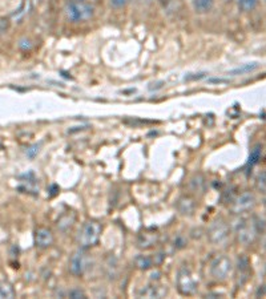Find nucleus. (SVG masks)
<instances>
[{
  "label": "nucleus",
  "instance_id": "nucleus-1",
  "mask_svg": "<svg viewBox=\"0 0 266 299\" xmlns=\"http://www.w3.org/2000/svg\"><path fill=\"white\" fill-rule=\"evenodd\" d=\"M101 234V225L97 221H88L83 225L77 234V242L80 247L88 249L91 246H95L97 243Z\"/></svg>",
  "mask_w": 266,
  "mask_h": 299
},
{
  "label": "nucleus",
  "instance_id": "nucleus-2",
  "mask_svg": "<svg viewBox=\"0 0 266 299\" xmlns=\"http://www.w3.org/2000/svg\"><path fill=\"white\" fill-rule=\"evenodd\" d=\"M66 15L73 23L85 21L93 16L95 8L93 5L85 1H71L69 4L66 5Z\"/></svg>",
  "mask_w": 266,
  "mask_h": 299
},
{
  "label": "nucleus",
  "instance_id": "nucleus-3",
  "mask_svg": "<svg viewBox=\"0 0 266 299\" xmlns=\"http://www.w3.org/2000/svg\"><path fill=\"white\" fill-rule=\"evenodd\" d=\"M197 282L195 277L187 266H181L176 275V287L180 294L193 295L197 291Z\"/></svg>",
  "mask_w": 266,
  "mask_h": 299
},
{
  "label": "nucleus",
  "instance_id": "nucleus-4",
  "mask_svg": "<svg viewBox=\"0 0 266 299\" xmlns=\"http://www.w3.org/2000/svg\"><path fill=\"white\" fill-rule=\"evenodd\" d=\"M233 262L226 255H218L210 263V274L216 281H225L232 274Z\"/></svg>",
  "mask_w": 266,
  "mask_h": 299
},
{
  "label": "nucleus",
  "instance_id": "nucleus-5",
  "mask_svg": "<svg viewBox=\"0 0 266 299\" xmlns=\"http://www.w3.org/2000/svg\"><path fill=\"white\" fill-rule=\"evenodd\" d=\"M229 233H230V229H229L228 224L222 220H216L209 226L206 236H208V239L210 243L220 245V243L228 239Z\"/></svg>",
  "mask_w": 266,
  "mask_h": 299
},
{
  "label": "nucleus",
  "instance_id": "nucleus-6",
  "mask_svg": "<svg viewBox=\"0 0 266 299\" xmlns=\"http://www.w3.org/2000/svg\"><path fill=\"white\" fill-rule=\"evenodd\" d=\"M88 263H89V255H88L84 247H80L79 250H76L71 259H69V271H71V274L76 275V277L83 275L89 267Z\"/></svg>",
  "mask_w": 266,
  "mask_h": 299
},
{
  "label": "nucleus",
  "instance_id": "nucleus-7",
  "mask_svg": "<svg viewBox=\"0 0 266 299\" xmlns=\"http://www.w3.org/2000/svg\"><path fill=\"white\" fill-rule=\"evenodd\" d=\"M254 202H256V198H254V195L252 193H242L233 202V213L241 214V213L249 212L250 209L254 206Z\"/></svg>",
  "mask_w": 266,
  "mask_h": 299
},
{
  "label": "nucleus",
  "instance_id": "nucleus-8",
  "mask_svg": "<svg viewBox=\"0 0 266 299\" xmlns=\"http://www.w3.org/2000/svg\"><path fill=\"white\" fill-rule=\"evenodd\" d=\"M158 239H160V234L153 229H146L144 232L138 234L137 237V246L142 250H148L157 245Z\"/></svg>",
  "mask_w": 266,
  "mask_h": 299
},
{
  "label": "nucleus",
  "instance_id": "nucleus-9",
  "mask_svg": "<svg viewBox=\"0 0 266 299\" xmlns=\"http://www.w3.org/2000/svg\"><path fill=\"white\" fill-rule=\"evenodd\" d=\"M258 232H260V229H258L257 221H256V222H252V225L242 224L241 228L237 230L238 239H240L244 245H249V243H252V242L256 239V236H257Z\"/></svg>",
  "mask_w": 266,
  "mask_h": 299
},
{
  "label": "nucleus",
  "instance_id": "nucleus-10",
  "mask_svg": "<svg viewBox=\"0 0 266 299\" xmlns=\"http://www.w3.org/2000/svg\"><path fill=\"white\" fill-rule=\"evenodd\" d=\"M176 209L181 216L191 217L196 212V201L191 195H181L177 202H176Z\"/></svg>",
  "mask_w": 266,
  "mask_h": 299
},
{
  "label": "nucleus",
  "instance_id": "nucleus-11",
  "mask_svg": "<svg viewBox=\"0 0 266 299\" xmlns=\"http://www.w3.org/2000/svg\"><path fill=\"white\" fill-rule=\"evenodd\" d=\"M35 243L40 249H47L54 243V234L50 229L40 228L35 233Z\"/></svg>",
  "mask_w": 266,
  "mask_h": 299
},
{
  "label": "nucleus",
  "instance_id": "nucleus-12",
  "mask_svg": "<svg viewBox=\"0 0 266 299\" xmlns=\"http://www.w3.org/2000/svg\"><path fill=\"white\" fill-rule=\"evenodd\" d=\"M166 293H168V290L164 286L150 283L138 291V297H141V298H162V297H165Z\"/></svg>",
  "mask_w": 266,
  "mask_h": 299
},
{
  "label": "nucleus",
  "instance_id": "nucleus-13",
  "mask_svg": "<svg viewBox=\"0 0 266 299\" xmlns=\"http://www.w3.org/2000/svg\"><path fill=\"white\" fill-rule=\"evenodd\" d=\"M156 263H158L153 257H150V255H144V254H140L137 257L134 258V266L137 267L138 270L141 271H146L152 269Z\"/></svg>",
  "mask_w": 266,
  "mask_h": 299
},
{
  "label": "nucleus",
  "instance_id": "nucleus-14",
  "mask_svg": "<svg viewBox=\"0 0 266 299\" xmlns=\"http://www.w3.org/2000/svg\"><path fill=\"white\" fill-rule=\"evenodd\" d=\"M31 9H32V0H23L20 7L11 15V19H12V21L20 23V21L28 15Z\"/></svg>",
  "mask_w": 266,
  "mask_h": 299
},
{
  "label": "nucleus",
  "instance_id": "nucleus-15",
  "mask_svg": "<svg viewBox=\"0 0 266 299\" xmlns=\"http://www.w3.org/2000/svg\"><path fill=\"white\" fill-rule=\"evenodd\" d=\"M205 177L201 173L199 175H195L191 179V182H189V187L193 193H199V194H202L205 190Z\"/></svg>",
  "mask_w": 266,
  "mask_h": 299
},
{
  "label": "nucleus",
  "instance_id": "nucleus-16",
  "mask_svg": "<svg viewBox=\"0 0 266 299\" xmlns=\"http://www.w3.org/2000/svg\"><path fill=\"white\" fill-rule=\"evenodd\" d=\"M214 0H193V8L197 13H206L212 9Z\"/></svg>",
  "mask_w": 266,
  "mask_h": 299
},
{
  "label": "nucleus",
  "instance_id": "nucleus-17",
  "mask_svg": "<svg viewBox=\"0 0 266 299\" xmlns=\"http://www.w3.org/2000/svg\"><path fill=\"white\" fill-rule=\"evenodd\" d=\"M73 221H75V217H73V214H71V213H66V214H64V216L60 217V220H59V222H58L59 229H62L63 232H66V230H68V229H71L72 224H73Z\"/></svg>",
  "mask_w": 266,
  "mask_h": 299
},
{
  "label": "nucleus",
  "instance_id": "nucleus-18",
  "mask_svg": "<svg viewBox=\"0 0 266 299\" xmlns=\"http://www.w3.org/2000/svg\"><path fill=\"white\" fill-rule=\"evenodd\" d=\"M258 64L257 62H252V64H244V65L238 66L236 69H233L229 73L233 76H237V75H244V73H249V72L254 71V69H257Z\"/></svg>",
  "mask_w": 266,
  "mask_h": 299
},
{
  "label": "nucleus",
  "instance_id": "nucleus-19",
  "mask_svg": "<svg viewBox=\"0 0 266 299\" xmlns=\"http://www.w3.org/2000/svg\"><path fill=\"white\" fill-rule=\"evenodd\" d=\"M0 298H15V290L9 283L0 282Z\"/></svg>",
  "mask_w": 266,
  "mask_h": 299
},
{
  "label": "nucleus",
  "instance_id": "nucleus-20",
  "mask_svg": "<svg viewBox=\"0 0 266 299\" xmlns=\"http://www.w3.org/2000/svg\"><path fill=\"white\" fill-rule=\"evenodd\" d=\"M107 273H108L109 278H116L117 271H119V267H117V259L115 257H109V259L107 261Z\"/></svg>",
  "mask_w": 266,
  "mask_h": 299
},
{
  "label": "nucleus",
  "instance_id": "nucleus-21",
  "mask_svg": "<svg viewBox=\"0 0 266 299\" xmlns=\"http://www.w3.org/2000/svg\"><path fill=\"white\" fill-rule=\"evenodd\" d=\"M258 4V0H238V8L244 12L253 11Z\"/></svg>",
  "mask_w": 266,
  "mask_h": 299
},
{
  "label": "nucleus",
  "instance_id": "nucleus-22",
  "mask_svg": "<svg viewBox=\"0 0 266 299\" xmlns=\"http://www.w3.org/2000/svg\"><path fill=\"white\" fill-rule=\"evenodd\" d=\"M256 189L262 194H266V172H261L256 179Z\"/></svg>",
  "mask_w": 266,
  "mask_h": 299
},
{
  "label": "nucleus",
  "instance_id": "nucleus-23",
  "mask_svg": "<svg viewBox=\"0 0 266 299\" xmlns=\"http://www.w3.org/2000/svg\"><path fill=\"white\" fill-rule=\"evenodd\" d=\"M188 245V239L187 237H184L183 234H179V236H176L173 242H172V246L175 247L176 250H181L184 247H187Z\"/></svg>",
  "mask_w": 266,
  "mask_h": 299
},
{
  "label": "nucleus",
  "instance_id": "nucleus-24",
  "mask_svg": "<svg viewBox=\"0 0 266 299\" xmlns=\"http://www.w3.org/2000/svg\"><path fill=\"white\" fill-rule=\"evenodd\" d=\"M260 158H261V148H260V146H256V148L252 150V153H250L248 166H254L260 161Z\"/></svg>",
  "mask_w": 266,
  "mask_h": 299
},
{
  "label": "nucleus",
  "instance_id": "nucleus-25",
  "mask_svg": "<svg viewBox=\"0 0 266 299\" xmlns=\"http://www.w3.org/2000/svg\"><path fill=\"white\" fill-rule=\"evenodd\" d=\"M237 266H238V271H240V273H244V274H246L248 270H249V259L242 255V257L238 258Z\"/></svg>",
  "mask_w": 266,
  "mask_h": 299
},
{
  "label": "nucleus",
  "instance_id": "nucleus-26",
  "mask_svg": "<svg viewBox=\"0 0 266 299\" xmlns=\"http://www.w3.org/2000/svg\"><path fill=\"white\" fill-rule=\"evenodd\" d=\"M68 297L73 299H80V298H85L87 295H85L84 291L80 290V289H73V290H71L69 293H68Z\"/></svg>",
  "mask_w": 266,
  "mask_h": 299
},
{
  "label": "nucleus",
  "instance_id": "nucleus-27",
  "mask_svg": "<svg viewBox=\"0 0 266 299\" xmlns=\"http://www.w3.org/2000/svg\"><path fill=\"white\" fill-rule=\"evenodd\" d=\"M129 0H111V5L115 8H123L128 4Z\"/></svg>",
  "mask_w": 266,
  "mask_h": 299
},
{
  "label": "nucleus",
  "instance_id": "nucleus-28",
  "mask_svg": "<svg viewBox=\"0 0 266 299\" xmlns=\"http://www.w3.org/2000/svg\"><path fill=\"white\" fill-rule=\"evenodd\" d=\"M39 152V146L38 145H33L31 146L29 149H27V156L28 157H35V154Z\"/></svg>",
  "mask_w": 266,
  "mask_h": 299
},
{
  "label": "nucleus",
  "instance_id": "nucleus-29",
  "mask_svg": "<svg viewBox=\"0 0 266 299\" xmlns=\"http://www.w3.org/2000/svg\"><path fill=\"white\" fill-rule=\"evenodd\" d=\"M72 1H83V0H72Z\"/></svg>",
  "mask_w": 266,
  "mask_h": 299
},
{
  "label": "nucleus",
  "instance_id": "nucleus-30",
  "mask_svg": "<svg viewBox=\"0 0 266 299\" xmlns=\"http://www.w3.org/2000/svg\"><path fill=\"white\" fill-rule=\"evenodd\" d=\"M225 1H229V0H225Z\"/></svg>",
  "mask_w": 266,
  "mask_h": 299
}]
</instances>
